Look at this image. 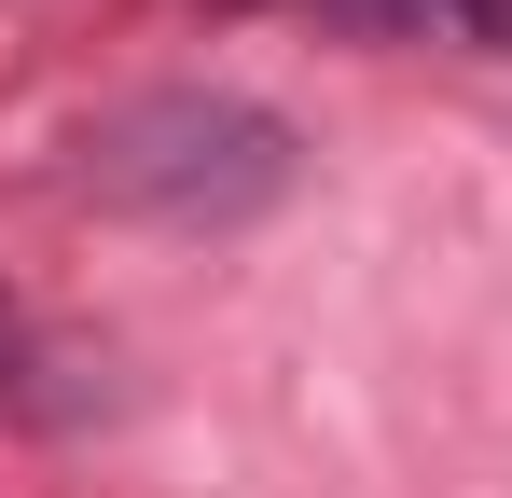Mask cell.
<instances>
[{"label": "cell", "instance_id": "cell-1", "mask_svg": "<svg viewBox=\"0 0 512 498\" xmlns=\"http://www.w3.org/2000/svg\"><path fill=\"white\" fill-rule=\"evenodd\" d=\"M305 180V139L236 97V83H153V97H111L84 125V166L70 194L111 208V222H153V236H236L263 208H291Z\"/></svg>", "mask_w": 512, "mask_h": 498}, {"label": "cell", "instance_id": "cell-2", "mask_svg": "<svg viewBox=\"0 0 512 498\" xmlns=\"http://www.w3.org/2000/svg\"><path fill=\"white\" fill-rule=\"evenodd\" d=\"M263 14H319L346 42H443V56H512V0H263Z\"/></svg>", "mask_w": 512, "mask_h": 498}]
</instances>
